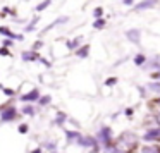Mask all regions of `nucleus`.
<instances>
[{
	"instance_id": "1",
	"label": "nucleus",
	"mask_w": 160,
	"mask_h": 153,
	"mask_svg": "<svg viewBox=\"0 0 160 153\" xmlns=\"http://www.w3.org/2000/svg\"><path fill=\"white\" fill-rule=\"evenodd\" d=\"M157 5V0H141L139 4L132 5V9H134L136 12H141V11H148V9H153Z\"/></svg>"
},
{
	"instance_id": "2",
	"label": "nucleus",
	"mask_w": 160,
	"mask_h": 153,
	"mask_svg": "<svg viewBox=\"0 0 160 153\" xmlns=\"http://www.w3.org/2000/svg\"><path fill=\"white\" fill-rule=\"evenodd\" d=\"M14 117H16V108H14V107H5V108H2V115H0V119H2L4 122L12 121Z\"/></svg>"
},
{
	"instance_id": "3",
	"label": "nucleus",
	"mask_w": 160,
	"mask_h": 153,
	"mask_svg": "<svg viewBox=\"0 0 160 153\" xmlns=\"http://www.w3.org/2000/svg\"><path fill=\"white\" fill-rule=\"evenodd\" d=\"M98 139H100V143H103V145H108L110 139H112L110 129H108V127H102L100 132H98Z\"/></svg>"
},
{
	"instance_id": "4",
	"label": "nucleus",
	"mask_w": 160,
	"mask_h": 153,
	"mask_svg": "<svg viewBox=\"0 0 160 153\" xmlns=\"http://www.w3.org/2000/svg\"><path fill=\"white\" fill-rule=\"evenodd\" d=\"M126 36H128V40L131 43H136V45H138L139 38H141V31H139V29H129V31L126 33Z\"/></svg>"
},
{
	"instance_id": "5",
	"label": "nucleus",
	"mask_w": 160,
	"mask_h": 153,
	"mask_svg": "<svg viewBox=\"0 0 160 153\" xmlns=\"http://www.w3.org/2000/svg\"><path fill=\"white\" fill-rule=\"evenodd\" d=\"M38 98H40V91L38 90H33L31 93H28V95H21L22 101H33V100H38Z\"/></svg>"
},
{
	"instance_id": "6",
	"label": "nucleus",
	"mask_w": 160,
	"mask_h": 153,
	"mask_svg": "<svg viewBox=\"0 0 160 153\" xmlns=\"http://www.w3.org/2000/svg\"><path fill=\"white\" fill-rule=\"evenodd\" d=\"M0 33H2V35H5V36H9V38L22 40V35H14V33H12L11 29H7V28H0Z\"/></svg>"
},
{
	"instance_id": "7",
	"label": "nucleus",
	"mask_w": 160,
	"mask_h": 153,
	"mask_svg": "<svg viewBox=\"0 0 160 153\" xmlns=\"http://www.w3.org/2000/svg\"><path fill=\"white\" fill-rule=\"evenodd\" d=\"M83 36H78L76 40H72V42H67V48H71V50H74V48H78V47L81 45V42H83Z\"/></svg>"
},
{
	"instance_id": "8",
	"label": "nucleus",
	"mask_w": 160,
	"mask_h": 153,
	"mask_svg": "<svg viewBox=\"0 0 160 153\" xmlns=\"http://www.w3.org/2000/svg\"><path fill=\"white\" fill-rule=\"evenodd\" d=\"M88 52H90V45H84V47H81V48H78L76 55L78 57H88Z\"/></svg>"
},
{
	"instance_id": "9",
	"label": "nucleus",
	"mask_w": 160,
	"mask_h": 153,
	"mask_svg": "<svg viewBox=\"0 0 160 153\" xmlns=\"http://www.w3.org/2000/svg\"><path fill=\"white\" fill-rule=\"evenodd\" d=\"M93 28H95V29H103V28H105V19H103V17H98V19H95V22H93Z\"/></svg>"
},
{
	"instance_id": "10",
	"label": "nucleus",
	"mask_w": 160,
	"mask_h": 153,
	"mask_svg": "<svg viewBox=\"0 0 160 153\" xmlns=\"http://www.w3.org/2000/svg\"><path fill=\"white\" fill-rule=\"evenodd\" d=\"M38 55L35 52H22V60H36Z\"/></svg>"
},
{
	"instance_id": "11",
	"label": "nucleus",
	"mask_w": 160,
	"mask_h": 153,
	"mask_svg": "<svg viewBox=\"0 0 160 153\" xmlns=\"http://www.w3.org/2000/svg\"><path fill=\"white\" fill-rule=\"evenodd\" d=\"M50 2H52V0H43V2H42V4H40V5H36V11H38V12L45 11V9H47V7H48V5H50Z\"/></svg>"
},
{
	"instance_id": "12",
	"label": "nucleus",
	"mask_w": 160,
	"mask_h": 153,
	"mask_svg": "<svg viewBox=\"0 0 160 153\" xmlns=\"http://www.w3.org/2000/svg\"><path fill=\"white\" fill-rule=\"evenodd\" d=\"M66 134H67V139H76V141H79V138H81L76 131H67Z\"/></svg>"
},
{
	"instance_id": "13",
	"label": "nucleus",
	"mask_w": 160,
	"mask_h": 153,
	"mask_svg": "<svg viewBox=\"0 0 160 153\" xmlns=\"http://www.w3.org/2000/svg\"><path fill=\"white\" fill-rule=\"evenodd\" d=\"M134 64H136V66H143V64H145V55L138 53V55L134 57Z\"/></svg>"
},
{
	"instance_id": "14",
	"label": "nucleus",
	"mask_w": 160,
	"mask_h": 153,
	"mask_svg": "<svg viewBox=\"0 0 160 153\" xmlns=\"http://www.w3.org/2000/svg\"><path fill=\"white\" fill-rule=\"evenodd\" d=\"M105 153H124V151H122L119 146H108V148L105 150Z\"/></svg>"
},
{
	"instance_id": "15",
	"label": "nucleus",
	"mask_w": 160,
	"mask_h": 153,
	"mask_svg": "<svg viewBox=\"0 0 160 153\" xmlns=\"http://www.w3.org/2000/svg\"><path fill=\"white\" fill-rule=\"evenodd\" d=\"M93 16H95V19L102 17V16H103V9H102V7H97V9L93 11Z\"/></svg>"
},
{
	"instance_id": "16",
	"label": "nucleus",
	"mask_w": 160,
	"mask_h": 153,
	"mask_svg": "<svg viewBox=\"0 0 160 153\" xmlns=\"http://www.w3.org/2000/svg\"><path fill=\"white\" fill-rule=\"evenodd\" d=\"M148 90H152V91H160V83H150V84H148Z\"/></svg>"
},
{
	"instance_id": "17",
	"label": "nucleus",
	"mask_w": 160,
	"mask_h": 153,
	"mask_svg": "<svg viewBox=\"0 0 160 153\" xmlns=\"http://www.w3.org/2000/svg\"><path fill=\"white\" fill-rule=\"evenodd\" d=\"M22 114H26V115H35V108H33V107H24V108H22Z\"/></svg>"
},
{
	"instance_id": "18",
	"label": "nucleus",
	"mask_w": 160,
	"mask_h": 153,
	"mask_svg": "<svg viewBox=\"0 0 160 153\" xmlns=\"http://www.w3.org/2000/svg\"><path fill=\"white\" fill-rule=\"evenodd\" d=\"M36 22H38V17H35V19H33V21H31V24H29L28 28H26V31H33V29H35V24H36Z\"/></svg>"
},
{
	"instance_id": "19",
	"label": "nucleus",
	"mask_w": 160,
	"mask_h": 153,
	"mask_svg": "<svg viewBox=\"0 0 160 153\" xmlns=\"http://www.w3.org/2000/svg\"><path fill=\"white\" fill-rule=\"evenodd\" d=\"M64 119H66V115L59 114V115H57V124H64Z\"/></svg>"
},
{
	"instance_id": "20",
	"label": "nucleus",
	"mask_w": 160,
	"mask_h": 153,
	"mask_svg": "<svg viewBox=\"0 0 160 153\" xmlns=\"http://www.w3.org/2000/svg\"><path fill=\"white\" fill-rule=\"evenodd\" d=\"M19 132H21V134L28 132V126H26V124H21V126H19Z\"/></svg>"
},
{
	"instance_id": "21",
	"label": "nucleus",
	"mask_w": 160,
	"mask_h": 153,
	"mask_svg": "<svg viewBox=\"0 0 160 153\" xmlns=\"http://www.w3.org/2000/svg\"><path fill=\"white\" fill-rule=\"evenodd\" d=\"M115 83H117V79H115V77H108L105 84H107V86H112V84H115Z\"/></svg>"
},
{
	"instance_id": "22",
	"label": "nucleus",
	"mask_w": 160,
	"mask_h": 153,
	"mask_svg": "<svg viewBox=\"0 0 160 153\" xmlns=\"http://www.w3.org/2000/svg\"><path fill=\"white\" fill-rule=\"evenodd\" d=\"M0 55H11V52L7 50V47H4V48H0Z\"/></svg>"
},
{
	"instance_id": "23",
	"label": "nucleus",
	"mask_w": 160,
	"mask_h": 153,
	"mask_svg": "<svg viewBox=\"0 0 160 153\" xmlns=\"http://www.w3.org/2000/svg\"><path fill=\"white\" fill-rule=\"evenodd\" d=\"M50 101V96H43V98H40V103L42 105H47Z\"/></svg>"
},
{
	"instance_id": "24",
	"label": "nucleus",
	"mask_w": 160,
	"mask_h": 153,
	"mask_svg": "<svg viewBox=\"0 0 160 153\" xmlns=\"http://www.w3.org/2000/svg\"><path fill=\"white\" fill-rule=\"evenodd\" d=\"M124 5H134V0H122Z\"/></svg>"
},
{
	"instance_id": "25",
	"label": "nucleus",
	"mask_w": 160,
	"mask_h": 153,
	"mask_svg": "<svg viewBox=\"0 0 160 153\" xmlns=\"http://www.w3.org/2000/svg\"><path fill=\"white\" fill-rule=\"evenodd\" d=\"M42 45H43L42 42H36V43H35V47H33V50H38V48H40V47H42Z\"/></svg>"
},
{
	"instance_id": "26",
	"label": "nucleus",
	"mask_w": 160,
	"mask_h": 153,
	"mask_svg": "<svg viewBox=\"0 0 160 153\" xmlns=\"http://www.w3.org/2000/svg\"><path fill=\"white\" fill-rule=\"evenodd\" d=\"M4 45H5V47H11V45H12V42H11V40H5Z\"/></svg>"
},
{
	"instance_id": "27",
	"label": "nucleus",
	"mask_w": 160,
	"mask_h": 153,
	"mask_svg": "<svg viewBox=\"0 0 160 153\" xmlns=\"http://www.w3.org/2000/svg\"><path fill=\"white\" fill-rule=\"evenodd\" d=\"M157 139H160V129H157Z\"/></svg>"
},
{
	"instance_id": "28",
	"label": "nucleus",
	"mask_w": 160,
	"mask_h": 153,
	"mask_svg": "<svg viewBox=\"0 0 160 153\" xmlns=\"http://www.w3.org/2000/svg\"><path fill=\"white\" fill-rule=\"evenodd\" d=\"M31 153H42V150L38 148V150H35V151H31Z\"/></svg>"
},
{
	"instance_id": "29",
	"label": "nucleus",
	"mask_w": 160,
	"mask_h": 153,
	"mask_svg": "<svg viewBox=\"0 0 160 153\" xmlns=\"http://www.w3.org/2000/svg\"><path fill=\"white\" fill-rule=\"evenodd\" d=\"M157 121H158V124H160V112H158V115H157Z\"/></svg>"
}]
</instances>
